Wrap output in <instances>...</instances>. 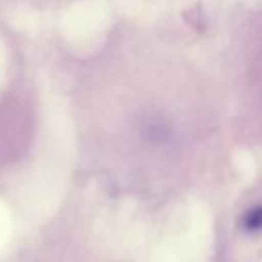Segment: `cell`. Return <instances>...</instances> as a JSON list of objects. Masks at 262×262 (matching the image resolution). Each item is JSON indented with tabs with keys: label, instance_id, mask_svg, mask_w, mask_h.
<instances>
[{
	"label": "cell",
	"instance_id": "cell-1",
	"mask_svg": "<svg viewBox=\"0 0 262 262\" xmlns=\"http://www.w3.org/2000/svg\"><path fill=\"white\" fill-rule=\"evenodd\" d=\"M245 228L250 232L260 230L262 228V207H255L246 214L245 216Z\"/></svg>",
	"mask_w": 262,
	"mask_h": 262
},
{
	"label": "cell",
	"instance_id": "cell-2",
	"mask_svg": "<svg viewBox=\"0 0 262 262\" xmlns=\"http://www.w3.org/2000/svg\"><path fill=\"white\" fill-rule=\"evenodd\" d=\"M6 16H7V14L6 13H4V11L2 9H0V36H2V31H4V27H6Z\"/></svg>",
	"mask_w": 262,
	"mask_h": 262
}]
</instances>
